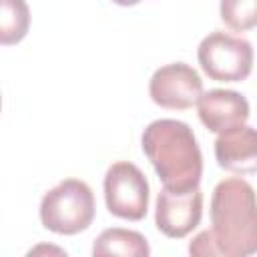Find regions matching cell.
<instances>
[{
  "mask_svg": "<svg viewBox=\"0 0 257 257\" xmlns=\"http://www.w3.org/2000/svg\"><path fill=\"white\" fill-rule=\"evenodd\" d=\"M149 193V181L137 165L118 161L108 167L104 175V203L110 215L126 221L145 219Z\"/></svg>",
  "mask_w": 257,
  "mask_h": 257,
  "instance_id": "obj_5",
  "label": "cell"
},
{
  "mask_svg": "<svg viewBox=\"0 0 257 257\" xmlns=\"http://www.w3.org/2000/svg\"><path fill=\"white\" fill-rule=\"evenodd\" d=\"M197 58L211 80L241 82L251 74L253 46L241 36L215 30L201 40Z\"/></svg>",
  "mask_w": 257,
  "mask_h": 257,
  "instance_id": "obj_4",
  "label": "cell"
},
{
  "mask_svg": "<svg viewBox=\"0 0 257 257\" xmlns=\"http://www.w3.org/2000/svg\"><path fill=\"white\" fill-rule=\"evenodd\" d=\"M201 92L203 80L199 72L185 62H173L157 68L149 82V94L153 102L169 110L191 108Z\"/></svg>",
  "mask_w": 257,
  "mask_h": 257,
  "instance_id": "obj_6",
  "label": "cell"
},
{
  "mask_svg": "<svg viewBox=\"0 0 257 257\" xmlns=\"http://www.w3.org/2000/svg\"><path fill=\"white\" fill-rule=\"evenodd\" d=\"M143 151L163 181V187L173 191L199 187L203 155L187 122L175 118L153 120L143 133Z\"/></svg>",
  "mask_w": 257,
  "mask_h": 257,
  "instance_id": "obj_2",
  "label": "cell"
},
{
  "mask_svg": "<svg viewBox=\"0 0 257 257\" xmlns=\"http://www.w3.org/2000/svg\"><path fill=\"white\" fill-rule=\"evenodd\" d=\"M211 229L189 245L191 255L245 257L257 251V211L253 187L241 177L217 183L211 197Z\"/></svg>",
  "mask_w": 257,
  "mask_h": 257,
  "instance_id": "obj_1",
  "label": "cell"
},
{
  "mask_svg": "<svg viewBox=\"0 0 257 257\" xmlns=\"http://www.w3.org/2000/svg\"><path fill=\"white\" fill-rule=\"evenodd\" d=\"M94 219V195L84 181L64 179L40 201V221L56 235H76Z\"/></svg>",
  "mask_w": 257,
  "mask_h": 257,
  "instance_id": "obj_3",
  "label": "cell"
},
{
  "mask_svg": "<svg viewBox=\"0 0 257 257\" xmlns=\"http://www.w3.org/2000/svg\"><path fill=\"white\" fill-rule=\"evenodd\" d=\"M215 159L221 169L231 173H255L257 169V133L241 124L219 133L215 141Z\"/></svg>",
  "mask_w": 257,
  "mask_h": 257,
  "instance_id": "obj_9",
  "label": "cell"
},
{
  "mask_svg": "<svg viewBox=\"0 0 257 257\" xmlns=\"http://www.w3.org/2000/svg\"><path fill=\"white\" fill-rule=\"evenodd\" d=\"M0 108H2V98H0Z\"/></svg>",
  "mask_w": 257,
  "mask_h": 257,
  "instance_id": "obj_14",
  "label": "cell"
},
{
  "mask_svg": "<svg viewBox=\"0 0 257 257\" xmlns=\"http://www.w3.org/2000/svg\"><path fill=\"white\" fill-rule=\"evenodd\" d=\"M257 0H221V20L235 32H245L257 24Z\"/></svg>",
  "mask_w": 257,
  "mask_h": 257,
  "instance_id": "obj_12",
  "label": "cell"
},
{
  "mask_svg": "<svg viewBox=\"0 0 257 257\" xmlns=\"http://www.w3.org/2000/svg\"><path fill=\"white\" fill-rule=\"evenodd\" d=\"M114 4H118V6H135V4H139L141 0H112Z\"/></svg>",
  "mask_w": 257,
  "mask_h": 257,
  "instance_id": "obj_13",
  "label": "cell"
},
{
  "mask_svg": "<svg viewBox=\"0 0 257 257\" xmlns=\"http://www.w3.org/2000/svg\"><path fill=\"white\" fill-rule=\"evenodd\" d=\"M151 253L147 239L139 231L131 229H104L94 245H92V255L94 257H104V255H122V257H147Z\"/></svg>",
  "mask_w": 257,
  "mask_h": 257,
  "instance_id": "obj_10",
  "label": "cell"
},
{
  "mask_svg": "<svg viewBox=\"0 0 257 257\" xmlns=\"http://www.w3.org/2000/svg\"><path fill=\"white\" fill-rule=\"evenodd\" d=\"M197 110L201 122L211 133H223L235 126H241L249 118V102L237 90L213 88L209 92H201L197 98Z\"/></svg>",
  "mask_w": 257,
  "mask_h": 257,
  "instance_id": "obj_8",
  "label": "cell"
},
{
  "mask_svg": "<svg viewBox=\"0 0 257 257\" xmlns=\"http://www.w3.org/2000/svg\"><path fill=\"white\" fill-rule=\"evenodd\" d=\"M30 28V8L26 0H0V44H18Z\"/></svg>",
  "mask_w": 257,
  "mask_h": 257,
  "instance_id": "obj_11",
  "label": "cell"
},
{
  "mask_svg": "<svg viewBox=\"0 0 257 257\" xmlns=\"http://www.w3.org/2000/svg\"><path fill=\"white\" fill-rule=\"evenodd\" d=\"M203 217V193L199 187L187 191H173L163 187L157 195L155 223L157 229L171 239L187 237Z\"/></svg>",
  "mask_w": 257,
  "mask_h": 257,
  "instance_id": "obj_7",
  "label": "cell"
}]
</instances>
